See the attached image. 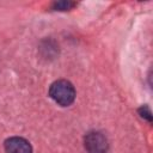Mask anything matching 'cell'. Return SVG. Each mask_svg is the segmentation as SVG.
Segmentation results:
<instances>
[{"label": "cell", "mask_w": 153, "mask_h": 153, "mask_svg": "<svg viewBox=\"0 0 153 153\" xmlns=\"http://www.w3.org/2000/svg\"><path fill=\"white\" fill-rule=\"evenodd\" d=\"M50 97L60 105L67 106L74 102L75 90L73 85L67 80H57L51 84L49 88Z\"/></svg>", "instance_id": "cell-1"}, {"label": "cell", "mask_w": 153, "mask_h": 153, "mask_svg": "<svg viewBox=\"0 0 153 153\" xmlns=\"http://www.w3.org/2000/svg\"><path fill=\"white\" fill-rule=\"evenodd\" d=\"M85 148L88 153H106L108 141L102 133L91 131L85 136Z\"/></svg>", "instance_id": "cell-2"}, {"label": "cell", "mask_w": 153, "mask_h": 153, "mask_svg": "<svg viewBox=\"0 0 153 153\" xmlns=\"http://www.w3.org/2000/svg\"><path fill=\"white\" fill-rule=\"evenodd\" d=\"M5 149L7 153H32L30 143L23 137H10L5 141Z\"/></svg>", "instance_id": "cell-3"}, {"label": "cell", "mask_w": 153, "mask_h": 153, "mask_svg": "<svg viewBox=\"0 0 153 153\" xmlns=\"http://www.w3.org/2000/svg\"><path fill=\"white\" fill-rule=\"evenodd\" d=\"M73 6H75V2H71V1H60V2H55L54 4V8L55 10H60V11L69 10Z\"/></svg>", "instance_id": "cell-4"}, {"label": "cell", "mask_w": 153, "mask_h": 153, "mask_svg": "<svg viewBox=\"0 0 153 153\" xmlns=\"http://www.w3.org/2000/svg\"><path fill=\"white\" fill-rule=\"evenodd\" d=\"M140 114H141V116H142V117H146L148 121H151V120H152V116H151V111H149V109H148L147 106H145V108H141V109H140Z\"/></svg>", "instance_id": "cell-5"}]
</instances>
